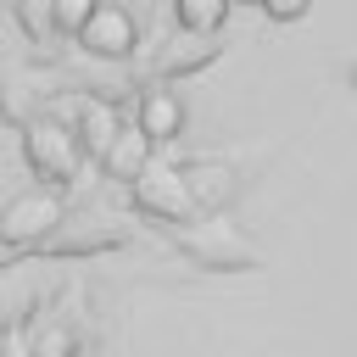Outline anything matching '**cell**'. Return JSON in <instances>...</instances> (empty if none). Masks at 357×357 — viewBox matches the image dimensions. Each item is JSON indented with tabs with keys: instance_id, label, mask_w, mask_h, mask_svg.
<instances>
[{
	"instance_id": "30bf717a",
	"label": "cell",
	"mask_w": 357,
	"mask_h": 357,
	"mask_svg": "<svg viewBox=\"0 0 357 357\" xmlns=\"http://www.w3.org/2000/svg\"><path fill=\"white\" fill-rule=\"evenodd\" d=\"M234 0H173V17L184 33H218Z\"/></svg>"
},
{
	"instance_id": "8992f818",
	"label": "cell",
	"mask_w": 357,
	"mask_h": 357,
	"mask_svg": "<svg viewBox=\"0 0 357 357\" xmlns=\"http://www.w3.org/2000/svg\"><path fill=\"white\" fill-rule=\"evenodd\" d=\"M206 268H251L257 262V251H251V240H240L229 223H201L195 234H178Z\"/></svg>"
},
{
	"instance_id": "9a60e30c",
	"label": "cell",
	"mask_w": 357,
	"mask_h": 357,
	"mask_svg": "<svg viewBox=\"0 0 357 357\" xmlns=\"http://www.w3.org/2000/svg\"><path fill=\"white\" fill-rule=\"evenodd\" d=\"M245 6H262V0H245Z\"/></svg>"
},
{
	"instance_id": "7c38bea8",
	"label": "cell",
	"mask_w": 357,
	"mask_h": 357,
	"mask_svg": "<svg viewBox=\"0 0 357 357\" xmlns=\"http://www.w3.org/2000/svg\"><path fill=\"white\" fill-rule=\"evenodd\" d=\"M190 190H195V201H218V195H234V178L218 167H190Z\"/></svg>"
},
{
	"instance_id": "8fae6325",
	"label": "cell",
	"mask_w": 357,
	"mask_h": 357,
	"mask_svg": "<svg viewBox=\"0 0 357 357\" xmlns=\"http://www.w3.org/2000/svg\"><path fill=\"white\" fill-rule=\"evenodd\" d=\"M17 17H22V28H28V39L61 33V28H56V0H17Z\"/></svg>"
},
{
	"instance_id": "5b68a950",
	"label": "cell",
	"mask_w": 357,
	"mask_h": 357,
	"mask_svg": "<svg viewBox=\"0 0 357 357\" xmlns=\"http://www.w3.org/2000/svg\"><path fill=\"white\" fill-rule=\"evenodd\" d=\"M151 156H156V139H151L139 123H123V128L112 134V145L100 151V167H106V178H117V184H134V178L151 167Z\"/></svg>"
},
{
	"instance_id": "4fadbf2b",
	"label": "cell",
	"mask_w": 357,
	"mask_h": 357,
	"mask_svg": "<svg viewBox=\"0 0 357 357\" xmlns=\"http://www.w3.org/2000/svg\"><path fill=\"white\" fill-rule=\"evenodd\" d=\"M95 6H100V0H56V28L78 39V28L95 17Z\"/></svg>"
},
{
	"instance_id": "277c9868",
	"label": "cell",
	"mask_w": 357,
	"mask_h": 357,
	"mask_svg": "<svg viewBox=\"0 0 357 357\" xmlns=\"http://www.w3.org/2000/svg\"><path fill=\"white\" fill-rule=\"evenodd\" d=\"M78 45H84L89 56L123 61V56H134V45H139V22H134V11H123V6L100 0V6H95V17L78 28Z\"/></svg>"
},
{
	"instance_id": "ba28073f",
	"label": "cell",
	"mask_w": 357,
	"mask_h": 357,
	"mask_svg": "<svg viewBox=\"0 0 357 357\" xmlns=\"http://www.w3.org/2000/svg\"><path fill=\"white\" fill-rule=\"evenodd\" d=\"M156 145L162 139H178V128H184V106H178V95L173 89H145L139 95V117H134Z\"/></svg>"
},
{
	"instance_id": "6da1fadb",
	"label": "cell",
	"mask_w": 357,
	"mask_h": 357,
	"mask_svg": "<svg viewBox=\"0 0 357 357\" xmlns=\"http://www.w3.org/2000/svg\"><path fill=\"white\" fill-rule=\"evenodd\" d=\"M22 156H28V167L56 190V184H73V178H78V167H84V139H78V128L61 123V117H33V123L22 128Z\"/></svg>"
},
{
	"instance_id": "9c48e42d",
	"label": "cell",
	"mask_w": 357,
	"mask_h": 357,
	"mask_svg": "<svg viewBox=\"0 0 357 357\" xmlns=\"http://www.w3.org/2000/svg\"><path fill=\"white\" fill-rule=\"evenodd\" d=\"M73 128H78L84 151H89V156H100L123 123H117V106H112V100H100V95H84V100H78V117H73Z\"/></svg>"
},
{
	"instance_id": "3957f363",
	"label": "cell",
	"mask_w": 357,
	"mask_h": 357,
	"mask_svg": "<svg viewBox=\"0 0 357 357\" xmlns=\"http://www.w3.org/2000/svg\"><path fill=\"white\" fill-rule=\"evenodd\" d=\"M134 206L145 212V218H162V223H190L195 218V190H190V173H178V167H145L134 184Z\"/></svg>"
},
{
	"instance_id": "5bb4252c",
	"label": "cell",
	"mask_w": 357,
	"mask_h": 357,
	"mask_svg": "<svg viewBox=\"0 0 357 357\" xmlns=\"http://www.w3.org/2000/svg\"><path fill=\"white\" fill-rule=\"evenodd\" d=\"M307 6H312V0H262V11H268L273 22H296V17H307Z\"/></svg>"
},
{
	"instance_id": "7a4b0ae2",
	"label": "cell",
	"mask_w": 357,
	"mask_h": 357,
	"mask_svg": "<svg viewBox=\"0 0 357 357\" xmlns=\"http://www.w3.org/2000/svg\"><path fill=\"white\" fill-rule=\"evenodd\" d=\"M61 223H67V212H61V195L56 190H45V184L39 190H22V195H11L0 206V245H39Z\"/></svg>"
},
{
	"instance_id": "52a82bcc",
	"label": "cell",
	"mask_w": 357,
	"mask_h": 357,
	"mask_svg": "<svg viewBox=\"0 0 357 357\" xmlns=\"http://www.w3.org/2000/svg\"><path fill=\"white\" fill-rule=\"evenodd\" d=\"M39 301V262H6L0 268V329L22 324Z\"/></svg>"
}]
</instances>
